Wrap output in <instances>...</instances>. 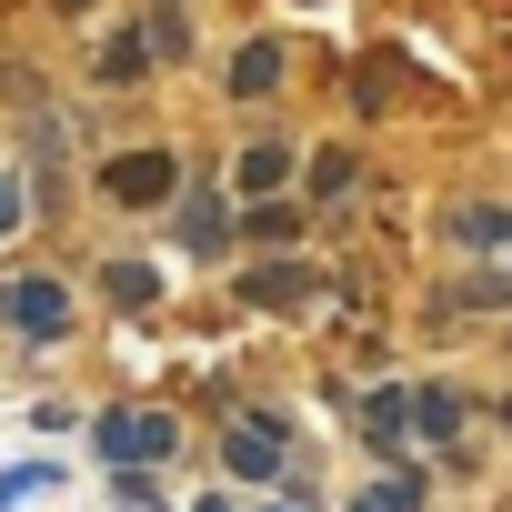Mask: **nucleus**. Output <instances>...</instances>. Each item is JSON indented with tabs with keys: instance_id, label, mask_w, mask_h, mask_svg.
Listing matches in <instances>:
<instances>
[{
	"instance_id": "obj_1",
	"label": "nucleus",
	"mask_w": 512,
	"mask_h": 512,
	"mask_svg": "<svg viewBox=\"0 0 512 512\" xmlns=\"http://www.w3.org/2000/svg\"><path fill=\"white\" fill-rule=\"evenodd\" d=\"M91 452H101V472H161L181 452V422L161 402H121V412H91Z\"/></svg>"
},
{
	"instance_id": "obj_2",
	"label": "nucleus",
	"mask_w": 512,
	"mask_h": 512,
	"mask_svg": "<svg viewBox=\"0 0 512 512\" xmlns=\"http://www.w3.org/2000/svg\"><path fill=\"white\" fill-rule=\"evenodd\" d=\"M221 462H231V482H282L292 432H282L272 412H231V422H221Z\"/></svg>"
},
{
	"instance_id": "obj_3",
	"label": "nucleus",
	"mask_w": 512,
	"mask_h": 512,
	"mask_svg": "<svg viewBox=\"0 0 512 512\" xmlns=\"http://www.w3.org/2000/svg\"><path fill=\"white\" fill-rule=\"evenodd\" d=\"M0 322H11L21 342H61L71 332V292L51 272H11V292H0Z\"/></svg>"
},
{
	"instance_id": "obj_4",
	"label": "nucleus",
	"mask_w": 512,
	"mask_h": 512,
	"mask_svg": "<svg viewBox=\"0 0 512 512\" xmlns=\"http://www.w3.org/2000/svg\"><path fill=\"white\" fill-rule=\"evenodd\" d=\"M101 191H111V211H161L181 191V161L171 151H121V161H101Z\"/></svg>"
},
{
	"instance_id": "obj_5",
	"label": "nucleus",
	"mask_w": 512,
	"mask_h": 512,
	"mask_svg": "<svg viewBox=\"0 0 512 512\" xmlns=\"http://www.w3.org/2000/svg\"><path fill=\"white\" fill-rule=\"evenodd\" d=\"M322 292V262H302V251H262V262L241 272V302L251 312H302Z\"/></svg>"
},
{
	"instance_id": "obj_6",
	"label": "nucleus",
	"mask_w": 512,
	"mask_h": 512,
	"mask_svg": "<svg viewBox=\"0 0 512 512\" xmlns=\"http://www.w3.org/2000/svg\"><path fill=\"white\" fill-rule=\"evenodd\" d=\"M231 231H241V211H231V191H191V201L171 211V241L191 251V262H211V251H231Z\"/></svg>"
},
{
	"instance_id": "obj_7",
	"label": "nucleus",
	"mask_w": 512,
	"mask_h": 512,
	"mask_svg": "<svg viewBox=\"0 0 512 512\" xmlns=\"http://www.w3.org/2000/svg\"><path fill=\"white\" fill-rule=\"evenodd\" d=\"M442 231H452L462 251H482L492 272H512V211H502V201H452V211H442Z\"/></svg>"
},
{
	"instance_id": "obj_8",
	"label": "nucleus",
	"mask_w": 512,
	"mask_h": 512,
	"mask_svg": "<svg viewBox=\"0 0 512 512\" xmlns=\"http://www.w3.org/2000/svg\"><path fill=\"white\" fill-rule=\"evenodd\" d=\"M282 181H292V141H251L231 161V201H282Z\"/></svg>"
},
{
	"instance_id": "obj_9",
	"label": "nucleus",
	"mask_w": 512,
	"mask_h": 512,
	"mask_svg": "<svg viewBox=\"0 0 512 512\" xmlns=\"http://www.w3.org/2000/svg\"><path fill=\"white\" fill-rule=\"evenodd\" d=\"M402 432H412V392H372V402H362V442H372L382 462H402V452H412Z\"/></svg>"
},
{
	"instance_id": "obj_10",
	"label": "nucleus",
	"mask_w": 512,
	"mask_h": 512,
	"mask_svg": "<svg viewBox=\"0 0 512 512\" xmlns=\"http://www.w3.org/2000/svg\"><path fill=\"white\" fill-rule=\"evenodd\" d=\"M141 51L151 61H191V11H181V0H151V11H141Z\"/></svg>"
},
{
	"instance_id": "obj_11",
	"label": "nucleus",
	"mask_w": 512,
	"mask_h": 512,
	"mask_svg": "<svg viewBox=\"0 0 512 512\" xmlns=\"http://www.w3.org/2000/svg\"><path fill=\"white\" fill-rule=\"evenodd\" d=\"M231 91H241V101L282 91V41H241V51H231Z\"/></svg>"
},
{
	"instance_id": "obj_12",
	"label": "nucleus",
	"mask_w": 512,
	"mask_h": 512,
	"mask_svg": "<svg viewBox=\"0 0 512 512\" xmlns=\"http://www.w3.org/2000/svg\"><path fill=\"white\" fill-rule=\"evenodd\" d=\"M241 231L262 241V251H292L302 241V201H241Z\"/></svg>"
},
{
	"instance_id": "obj_13",
	"label": "nucleus",
	"mask_w": 512,
	"mask_h": 512,
	"mask_svg": "<svg viewBox=\"0 0 512 512\" xmlns=\"http://www.w3.org/2000/svg\"><path fill=\"white\" fill-rule=\"evenodd\" d=\"M412 432H422V442H462V392L422 382V392H412Z\"/></svg>"
},
{
	"instance_id": "obj_14",
	"label": "nucleus",
	"mask_w": 512,
	"mask_h": 512,
	"mask_svg": "<svg viewBox=\"0 0 512 512\" xmlns=\"http://www.w3.org/2000/svg\"><path fill=\"white\" fill-rule=\"evenodd\" d=\"M462 312H512V272H472V282H452V292H442V322H462Z\"/></svg>"
},
{
	"instance_id": "obj_15",
	"label": "nucleus",
	"mask_w": 512,
	"mask_h": 512,
	"mask_svg": "<svg viewBox=\"0 0 512 512\" xmlns=\"http://www.w3.org/2000/svg\"><path fill=\"white\" fill-rule=\"evenodd\" d=\"M91 71H101V81H111V91H131V81H141V71H151V51H141V31H111V41H101V51H91Z\"/></svg>"
},
{
	"instance_id": "obj_16",
	"label": "nucleus",
	"mask_w": 512,
	"mask_h": 512,
	"mask_svg": "<svg viewBox=\"0 0 512 512\" xmlns=\"http://www.w3.org/2000/svg\"><path fill=\"white\" fill-rule=\"evenodd\" d=\"M101 292H111V312H151V302H161V272H151V262H111Z\"/></svg>"
},
{
	"instance_id": "obj_17",
	"label": "nucleus",
	"mask_w": 512,
	"mask_h": 512,
	"mask_svg": "<svg viewBox=\"0 0 512 512\" xmlns=\"http://www.w3.org/2000/svg\"><path fill=\"white\" fill-rule=\"evenodd\" d=\"M352 512H422V472H382L372 492H352Z\"/></svg>"
},
{
	"instance_id": "obj_18",
	"label": "nucleus",
	"mask_w": 512,
	"mask_h": 512,
	"mask_svg": "<svg viewBox=\"0 0 512 512\" xmlns=\"http://www.w3.org/2000/svg\"><path fill=\"white\" fill-rule=\"evenodd\" d=\"M51 482H61L51 462H11V472H0V512H21V502H41Z\"/></svg>"
},
{
	"instance_id": "obj_19",
	"label": "nucleus",
	"mask_w": 512,
	"mask_h": 512,
	"mask_svg": "<svg viewBox=\"0 0 512 512\" xmlns=\"http://www.w3.org/2000/svg\"><path fill=\"white\" fill-rule=\"evenodd\" d=\"M352 191V151H312V201L302 211H322V201H342Z\"/></svg>"
},
{
	"instance_id": "obj_20",
	"label": "nucleus",
	"mask_w": 512,
	"mask_h": 512,
	"mask_svg": "<svg viewBox=\"0 0 512 512\" xmlns=\"http://www.w3.org/2000/svg\"><path fill=\"white\" fill-rule=\"evenodd\" d=\"M21 211H41V201H31V191H21L11 171H0V231H21Z\"/></svg>"
},
{
	"instance_id": "obj_21",
	"label": "nucleus",
	"mask_w": 512,
	"mask_h": 512,
	"mask_svg": "<svg viewBox=\"0 0 512 512\" xmlns=\"http://www.w3.org/2000/svg\"><path fill=\"white\" fill-rule=\"evenodd\" d=\"M191 512H241V502H231V492H201V502H191Z\"/></svg>"
},
{
	"instance_id": "obj_22",
	"label": "nucleus",
	"mask_w": 512,
	"mask_h": 512,
	"mask_svg": "<svg viewBox=\"0 0 512 512\" xmlns=\"http://www.w3.org/2000/svg\"><path fill=\"white\" fill-rule=\"evenodd\" d=\"M251 512H302V502H272V492H262V502H251Z\"/></svg>"
},
{
	"instance_id": "obj_23",
	"label": "nucleus",
	"mask_w": 512,
	"mask_h": 512,
	"mask_svg": "<svg viewBox=\"0 0 512 512\" xmlns=\"http://www.w3.org/2000/svg\"><path fill=\"white\" fill-rule=\"evenodd\" d=\"M61 11H91V0H61Z\"/></svg>"
}]
</instances>
